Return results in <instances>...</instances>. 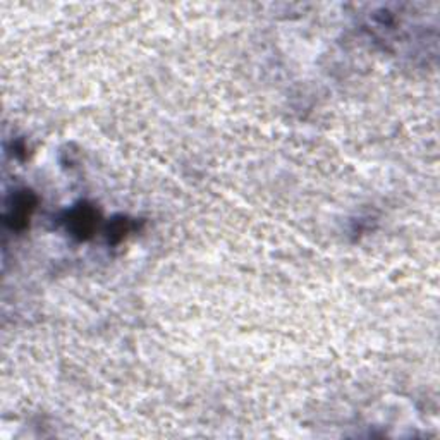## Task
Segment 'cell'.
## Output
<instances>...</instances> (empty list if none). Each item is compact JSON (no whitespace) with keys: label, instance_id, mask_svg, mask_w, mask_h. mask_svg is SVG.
<instances>
[{"label":"cell","instance_id":"3","mask_svg":"<svg viewBox=\"0 0 440 440\" xmlns=\"http://www.w3.org/2000/svg\"><path fill=\"white\" fill-rule=\"evenodd\" d=\"M129 231V220L128 219H116L112 224L109 225V241L117 243L122 237L126 236V232Z\"/></svg>","mask_w":440,"mask_h":440},{"label":"cell","instance_id":"1","mask_svg":"<svg viewBox=\"0 0 440 440\" xmlns=\"http://www.w3.org/2000/svg\"><path fill=\"white\" fill-rule=\"evenodd\" d=\"M97 217L98 215L93 207L86 203H79L67 212V231L73 234L74 237H78V239H86L97 227Z\"/></svg>","mask_w":440,"mask_h":440},{"label":"cell","instance_id":"2","mask_svg":"<svg viewBox=\"0 0 440 440\" xmlns=\"http://www.w3.org/2000/svg\"><path fill=\"white\" fill-rule=\"evenodd\" d=\"M35 208V198L31 196L28 191H21L16 194L14 205L11 207V220H13L14 227H21L25 225V222L30 219L31 212Z\"/></svg>","mask_w":440,"mask_h":440}]
</instances>
